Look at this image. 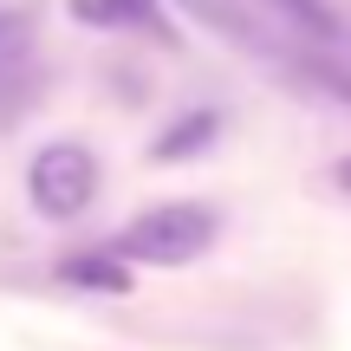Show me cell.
<instances>
[{
  "label": "cell",
  "instance_id": "6da1fadb",
  "mask_svg": "<svg viewBox=\"0 0 351 351\" xmlns=\"http://www.w3.org/2000/svg\"><path fill=\"white\" fill-rule=\"evenodd\" d=\"M215 234H221V215L208 202H163V208L137 215L111 241V254L117 261H137V267H189L215 247Z\"/></svg>",
  "mask_w": 351,
  "mask_h": 351
},
{
  "label": "cell",
  "instance_id": "7a4b0ae2",
  "mask_svg": "<svg viewBox=\"0 0 351 351\" xmlns=\"http://www.w3.org/2000/svg\"><path fill=\"white\" fill-rule=\"evenodd\" d=\"M26 195L46 221H78L98 195V156L85 143H46L26 169Z\"/></svg>",
  "mask_w": 351,
  "mask_h": 351
},
{
  "label": "cell",
  "instance_id": "3957f363",
  "mask_svg": "<svg viewBox=\"0 0 351 351\" xmlns=\"http://www.w3.org/2000/svg\"><path fill=\"white\" fill-rule=\"evenodd\" d=\"M72 20L104 26V33H169L156 0H72Z\"/></svg>",
  "mask_w": 351,
  "mask_h": 351
},
{
  "label": "cell",
  "instance_id": "277c9868",
  "mask_svg": "<svg viewBox=\"0 0 351 351\" xmlns=\"http://www.w3.org/2000/svg\"><path fill=\"white\" fill-rule=\"evenodd\" d=\"M215 137H221V111H189L150 143V163H189V156H202Z\"/></svg>",
  "mask_w": 351,
  "mask_h": 351
},
{
  "label": "cell",
  "instance_id": "5b68a950",
  "mask_svg": "<svg viewBox=\"0 0 351 351\" xmlns=\"http://www.w3.org/2000/svg\"><path fill=\"white\" fill-rule=\"evenodd\" d=\"M65 287H85V293H130V261H117L111 247L104 254H78V261L59 267Z\"/></svg>",
  "mask_w": 351,
  "mask_h": 351
},
{
  "label": "cell",
  "instance_id": "8992f818",
  "mask_svg": "<svg viewBox=\"0 0 351 351\" xmlns=\"http://www.w3.org/2000/svg\"><path fill=\"white\" fill-rule=\"evenodd\" d=\"M26 52H33V13H0V91L26 78Z\"/></svg>",
  "mask_w": 351,
  "mask_h": 351
},
{
  "label": "cell",
  "instance_id": "52a82bcc",
  "mask_svg": "<svg viewBox=\"0 0 351 351\" xmlns=\"http://www.w3.org/2000/svg\"><path fill=\"white\" fill-rule=\"evenodd\" d=\"M280 13H287L293 26H306L313 39H339V13L326 7V0H274Z\"/></svg>",
  "mask_w": 351,
  "mask_h": 351
},
{
  "label": "cell",
  "instance_id": "ba28073f",
  "mask_svg": "<svg viewBox=\"0 0 351 351\" xmlns=\"http://www.w3.org/2000/svg\"><path fill=\"white\" fill-rule=\"evenodd\" d=\"M306 78H313L326 98H339V104H351V65H326V59H313L306 65Z\"/></svg>",
  "mask_w": 351,
  "mask_h": 351
},
{
  "label": "cell",
  "instance_id": "9c48e42d",
  "mask_svg": "<svg viewBox=\"0 0 351 351\" xmlns=\"http://www.w3.org/2000/svg\"><path fill=\"white\" fill-rule=\"evenodd\" d=\"M182 7H189V13H202V20H221L234 39H254V33H247V20H241V13L228 7V0H182Z\"/></svg>",
  "mask_w": 351,
  "mask_h": 351
},
{
  "label": "cell",
  "instance_id": "30bf717a",
  "mask_svg": "<svg viewBox=\"0 0 351 351\" xmlns=\"http://www.w3.org/2000/svg\"><path fill=\"white\" fill-rule=\"evenodd\" d=\"M339 182H345V189H351V163H339Z\"/></svg>",
  "mask_w": 351,
  "mask_h": 351
}]
</instances>
